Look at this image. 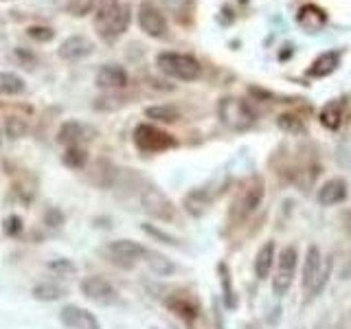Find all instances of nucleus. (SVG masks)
Instances as JSON below:
<instances>
[{"mask_svg": "<svg viewBox=\"0 0 351 329\" xmlns=\"http://www.w3.org/2000/svg\"><path fill=\"white\" fill-rule=\"evenodd\" d=\"M340 60H343V53L340 51H325L310 64L307 69V77L312 80H323V77H329L334 71H338Z\"/></svg>", "mask_w": 351, "mask_h": 329, "instance_id": "dca6fc26", "label": "nucleus"}, {"mask_svg": "<svg viewBox=\"0 0 351 329\" xmlns=\"http://www.w3.org/2000/svg\"><path fill=\"white\" fill-rule=\"evenodd\" d=\"M316 200L321 206H334L347 200V182L343 178L327 180L316 193Z\"/></svg>", "mask_w": 351, "mask_h": 329, "instance_id": "f3484780", "label": "nucleus"}, {"mask_svg": "<svg viewBox=\"0 0 351 329\" xmlns=\"http://www.w3.org/2000/svg\"><path fill=\"white\" fill-rule=\"evenodd\" d=\"M95 5H97V0H69L64 9L75 18H84L95 9Z\"/></svg>", "mask_w": 351, "mask_h": 329, "instance_id": "c756f323", "label": "nucleus"}, {"mask_svg": "<svg viewBox=\"0 0 351 329\" xmlns=\"http://www.w3.org/2000/svg\"><path fill=\"white\" fill-rule=\"evenodd\" d=\"M167 307H169V312H173L178 318H182L184 323H193L195 318H197V307L193 301H189L186 296H180V294H171L167 301Z\"/></svg>", "mask_w": 351, "mask_h": 329, "instance_id": "aec40b11", "label": "nucleus"}, {"mask_svg": "<svg viewBox=\"0 0 351 329\" xmlns=\"http://www.w3.org/2000/svg\"><path fill=\"white\" fill-rule=\"evenodd\" d=\"M145 263L149 266V270L154 274H158V277H169V274L176 272V263L169 259V257H165L162 252H156V250H145Z\"/></svg>", "mask_w": 351, "mask_h": 329, "instance_id": "4be33fe9", "label": "nucleus"}, {"mask_svg": "<svg viewBox=\"0 0 351 329\" xmlns=\"http://www.w3.org/2000/svg\"><path fill=\"white\" fill-rule=\"evenodd\" d=\"M93 134L95 132L86 123H80V121H66L58 132V141L62 143V145L75 147V145H82V143H86V141H90Z\"/></svg>", "mask_w": 351, "mask_h": 329, "instance_id": "2eb2a0df", "label": "nucleus"}, {"mask_svg": "<svg viewBox=\"0 0 351 329\" xmlns=\"http://www.w3.org/2000/svg\"><path fill=\"white\" fill-rule=\"evenodd\" d=\"M25 132H27V123H25V121H20V119H9L7 121V134L11 138L25 136Z\"/></svg>", "mask_w": 351, "mask_h": 329, "instance_id": "473e14b6", "label": "nucleus"}, {"mask_svg": "<svg viewBox=\"0 0 351 329\" xmlns=\"http://www.w3.org/2000/svg\"><path fill=\"white\" fill-rule=\"evenodd\" d=\"M95 25L104 40H117L130 25V5L119 0H99Z\"/></svg>", "mask_w": 351, "mask_h": 329, "instance_id": "f257e3e1", "label": "nucleus"}, {"mask_svg": "<svg viewBox=\"0 0 351 329\" xmlns=\"http://www.w3.org/2000/svg\"><path fill=\"white\" fill-rule=\"evenodd\" d=\"M143 230H145L147 235H152L154 239L162 241V244H169V246H180V241L176 239L173 235L165 233V230H160V228H156V226H152V224H143Z\"/></svg>", "mask_w": 351, "mask_h": 329, "instance_id": "7c9ffc66", "label": "nucleus"}, {"mask_svg": "<svg viewBox=\"0 0 351 329\" xmlns=\"http://www.w3.org/2000/svg\"><path fill=\"white\" fill-rule=\"evenodd\" d=\"M294 22L299 25V29L303 33H307V36H316V33H321L327 27L329 16H327V11L321 5L305 3V5L299 7V11H296Z\"/></svg>", "mask_w": 351, "mask_h": 329, "instance_id": "9b49d317", "label": "nucleus"}, {"mask_svg": "<svg viewBox=\"0 0 351 329\" xmlns=\"http://www.w3.org/2000/svg\"><path fill=\"white\" fill-rule=\"evenodd\" d=\"M272 263H274V244L272 241H266L259 252H257V259H255V274L257 279H266L270 270H272Z\"/></svg>", "mask_w": 351, "mask_h": 329, "instance_id": "b1692460", "label": "nucleus"}, {"mask_svg": "<svg viewBox=\"0 0 351 329\" xmlns=\"http://www.w3.org/2000/svg\"><path fill=\"white\" fill-rule=\"evenodd\" d=\"M158 71L165 73L171 80L178 82H195L202 75V66L193 55L186 53H176V51H162L156 58Z\"/></svg>", "mask_w": 351, "mask_h": 329, "instance_id": "f03ea898", "label": "nucleus"}, {"mask_svg": "<svg viewBox=\"0 0 351 329\" xmlns=\"http://www.w3.org/2000/svg\"><path fill=\"white\" fill-rule=\"evenodd\" d=\"M217 270H219V283H222L224 305L228 307V310H235V307H237V294H235V288H233V277H230V270H228L226 263H219Z\"/></svg>", "mask_w": 351, "mask_h": 329, "instance_id": "393cba45", "label": "nucleus"}, {"mask_svg": "<svg viewBox=\"0 0 351 329\" xmlns=\"http://www.w3.org/2000/svg\"><path fill=\"white\" fill-rule=\"evenodd\" d=\"M60 321L71 329H101L93 312L77 305H64V310L60 312Z\"/></svg>", "mask_w": 351, "mask_h": 329, "instance_id": "ddd939ff", "label": "nucleus"}, {"mask_svg": "<svg viewBox=\"0 0 351 329\" xmlns=\"http://www.w3.org/2000/svg\"><path fill=\"white\" fill-rule=\"evenodd\" d=\"M95 51V42L86 36H71L62 42V47L58 51V55L66 62H77V60H84L88 55H93Z\"/></svg>", "mask_w": 351, "mask_h": 329, "instance_id": "4468645a", "label": "nucleus"}, {"mask_svg": "<svg viewBox=\"0 0 351 329\" xmlns=\"http://www.w3.org/2000/svg\"><path fill=\"white\" fill-rule=\"evenodd\" d=\"M27 36L31 38V40H36V42H51L53 38H55V31L53 29H49V27H40V25H36V27H29L27 29Z\"/></svg>", "mask_w": 351, "mask_h": 329, "instance_id": "2f4dec72", "label": "nucleus"}, {"mask_svg": "<svg viewBox=\"0 0 351 329\" xmlns=\"http://www.w3.org/2000/svg\"><path fill=\"white\" fill-rule=\"evenodd\" d=\"M145 117L160 121V123H176L180 119V112L173 106H149L145 108Z\"/></svg>", "mask_w": 351, "mask_h": 329, "instance_id": "bb28decb", "label": "nucleus"}, {"mask_svg": "<svg viewBox=\"0 0 351 329\" xmlns=\"http://www.w3.org/2000/svg\"><path fill=\"white\" fill-rule=\"evenodd\" d=\"M27 90V84L25 80L18 75V73H7V71H0V95L5 97H18Z\"/></svg>", "mask_w": 351, "mask_h": 329, "instance_id": "5701e85b", "label": "nucleus"}, {"mask_svg": "<svg viewBox=\"0 0 351 329\" xmlns=\"http://www.w3.org/2000/svg\"><path fill=\"white\" fill-rule=\"evenodd\" d=\"M343 117H345V101L343 99H334V101H329L323 106L321 114H318V121H321V125L325 130H338L340 123H343Z\"/></svg>", "mask_w": 351, "mask_h": 329, "instance_id": "6ab92c4d", "label": "nucleus"}, {"mask_svg": "<svg viewBox=\"0 0 351 329\" xmlns=\"http://www.w3.org/2000/svg\"><path fill=\"white\" fill-rule=\"evenodd\" d=\"M141 206L147 215L162 219V222H169V219L176 217L173 202L160 189H156V186H147V189L141 193Z\"/></svg>", "mask_w": 351, "mask_h": 329, "instance_id": "1a4fd4ad", "label": "nucleus"}, {"mask_svg": "<svg viewBox=\"0 0 351 329\" xmlns=\"http://www.w3.org/2000/svg\"><path fill=\"white\" fill-rule=\"evenodd\" d=\"M217 117L219 121L233 132H246L255 125L257 114L252 106L241 97H224L217 103Z\"/></svg>", "mask_w": 351, "mask_h": 329, "instance_id": "7ed1b4c3", "label": "nucleus"}, {"mask_svg": "<svg viewBox=\"0 0 351 329\" xmlns=\"http://www.w3.org/2000/svg\"><path fill=\"white\" fill-rule=\"evenodd\" d=\"M329 268H332V263L323 261L321 248H318V246L307 248L305 266H303V288H305V292H310L312 296L321 292L323 285L327 283Z\"/></svg>", "mask_w": 351, "mask_h": 329, "instance_id": "20e7f679", "label": "nucleus"}, {"mask_svg": "<svg viewBox=\"0 0 351 329\" xmlns=\"http://www.w3.org/2000/svg\"><path fill=\"white\" fill-rule=\"evenodd\" d=\"M277 125L283 132H288V134H305V123H303V119L299 114H292V112L279 114Z\"/></svg>", "mask_w": 351, "mask_h": 329, "instance_id": "c85d7f7f", "label": "nucleus"}, {"mask_svg": "<svg viewBox=\"0 0 351 329\" xmlns=\"http://www.w3.org/2000/svg\"><path fill=\"white\" fill-rule=\"evenodd\" d=\"M296 263H299V252L294 246H288L281 250L277 259V272L272 277V292L277 296H285L292 288L294 277H296Z\"/></svg>", "mask_w": 351, "mask_h": 329, "instance_id": "6e6552de", "label": "nucleus"}, {"mask_svg": "<svg viewBox=\"0 0 351 329\" xmlns=\"http://www.w3.org/2000/svg\"><path fill=\"white\" fill-rule=\"evenodd\" d=\"M49 268L53 272H60V274H75V266L69 261V259H58V261H53L49 263Z\"/></svg>", "mask_w": 351, "mask_h": 329, "instance_id": "72a5a7b5", "label": "nucleus"}, {"mask_svg": "<svg viewBox=\"0 0 351 329\" xmlns=\"http://www.w3.org/2000/svg\"><path fill=\"white\" fill-rule=\"evenodd\" d=\"M97 86L125 88L128 86V71L121 64H104L97 73Z\"/></svg>", "mask_w": 351, "mask_h": 329, "instance_id": "a211bd4d", "label": "nucleus"}, {"mask_svg": "<svg viewBox=\"0 0 351 329\" xmlns=\"http://www.w3.org/2000/svg\"><path fill=\"white\" fill-rule=\"evenodd\" d=\"M134 143H136V147L145 154L167 151L169 147L178 145V141H176L171 134H167V132H162L160 127L149 125V123H141L134 130Z\"/></svg>", "mask_w": 351, "mask_h": 329, "instance_id": "0eeeda50", "label": "nucleus"}, {"mask_svg": "<svg viewBox=\"0 0 351 329\" xmlns=\"http://www.w3.org/2000/svg\"><path fill=\"white\" fill-rule=\"evenodd\" d=\"M22 230V219L18 217V215H9L7 219H5V233L7 235H18Z\"/></svg>", "mask_w": 351, "mask_h": 329, "instance_id": "f704fd0d", "label": "nucleus"}, {"mask_svg": "<svg viewBox=\"0 0 351 329\" xmlns=\"http://www.w3.org/2000/svg\"><path fill=\"white\" fill-rule=\"evenodd\" d=\"M136 20H138L141 31L149 38H162L165 33H167V18H165L162 11L154 3H149V0H143L138 5Z\"/></svg>", "mask_w": 351, "mask_h": 329, "instance_id": "9d476101", "label": "nucleus"}, {"mask_svg": "<svg viewBox=\"0 0 351 329\" xmlns=\"http://www.w3.org/2000/svg\"><path fill=\"white\" fill-rule=\"evenodd\" d=\"M152 329H158V327H152Z\"/></svg>", "mask_w": 351, "mask_h": 329, "instance_id": "e433bc0d", "label": "nucleus"}, {"mask_svg": "<svg viewBox=\"0 0 351 329\" xmlns=\"http://www.w3.org/2000/svg\"><path fill=\"white\" fill-rule=\"evenodd\" d=\"M62 162H64L69 169H84V167H86V162H88V151H86L82 145L69 147V149L64 151Z\"/></svg>", "mask_w": 351, "mask_h": 329, "instance_id": "cd10ccee", "label": "nucleus"}, {"mask_svg": "<svg viewBox=\"0 0 351 329\" xmlns=\"http://www.w3.org/2000/svg\"><path fill=\"white\" fill-rule=\"evenodd\" d=\"M145 246L132 239H117L110 241L104 248V255L108 257L110 263H114L119 268H134L136 263L145 257Z\"/></svg>", "mask_w": 351, "mask_h": 329, "instance_id": "423d86ee", "label": "nucleus"}, {"mask_svg": "<svg viewBox=\"0 0 351 329\" xmlns=\"http://www.w3.org/2000/svg\"><path fill=\"white\" fill-rule=\"evenodd\" d=\"M208 204H211V195H208L206 189H193L184 195V208H186V213L193 217L204 215Z\"/></svg>", "mask_w": 351, "mask_h": 329, "instance_id": "412c9836", "label": "nucleus"}, {"mask_svg": "<svg viewBox=\"0 0 351 329\" xmlns=\"http://www.w3.org/2000/svg\"><path fill=\"white\" fill-rule=\"evenodd\" d=\"M82 292L86 299H90L93 303L99 305H112L119 299V292L104 277H86L82 281Z\"/></svg>", "mask_w": 351, "mask_h": 329, "instance_id": "f8f14e48", "label": "nucleus"}, {"mask_svg": "<svg viewBox=\"0 0 351 329\" xmlns=\"http://www.w3.org/2000/svg\"><path fill=\"white\" fill-rule=\"evenodd\" d=\"M66 294H69V290L62 288V285H58V283H38L36 288H33V299L47 301V303L60 301Z\"/></svg>", "mask_w": 351, "mask_h": 329, "instance_id": "a878e982", "label": "nucleus"}, {"mask_svg": "<svg viewBox=\"0 0 351 329\" xmlns=\"http://www.w3.org/2000/svg\"><path fill=\"white\" fill-rule=\"evenodd\" d=\"M44 219H47V224L49 226H53V228H58L62 222H64V215L58 211V208H51V211L47 213V215H44Z\"/></svg>", "mask_w": 351, "mask_h": 329, "instance_id": "c9c22d12", "label": "nucleus"}, {"mask_svg": "<svg viewBox=\"0 0 351 329\" xmlns=\"http://www.w3.org/2000/svg\"><path fill=\"white\" fill-rule=\"evenodd\" d=\"M263 200V182L259 178H252L244 189L237 193V197L230 204V222L239 224L255 211Z\"/></svg>", "mask_w": 351, "mask_h": 329, "instance_id": "39448f33", "label": "nucleus"}]
</instances>
